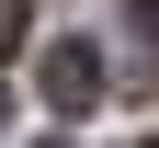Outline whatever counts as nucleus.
<instances>
[{
  "label": "nucleus",
  "instance_id": "f257e3e1",
  "mask_svg": "<svg viewBox=\"0 0 159 148\" xmlns=\"http://www.w3.org/2000/svg\"><path fill=\"white\" fill-rule=\"evenodd\" d=\"M46 103L57 114H91V103H102V46H80V34L46 46Z\"/></svg>",
  "mask_w": 159,
  "mask_h": 148
},
{
  "label": "nucleus",
  "instance_id": "f03ea898",
  "mask_svg": "<svg viewBox=\"0 0 159 148\" xmlns=\"http://www.w3.org/2000/svg\"><path fill=\"white\" fill-rule=\"evenodd\" d=\"M11 46H23V0H0V57H11Z\"/></svg>",
  "mask_w": 159,
  "mask_h": 148
},
{
  "label": "nucleus",
  "instance_id": "7ed1b4c3",
  "mask_svg": "<svg viewBox=\"0 0 159 148\" xmlns=\"http://www.w3.org/2000/svg\"><path fill=\"white\" fill-rule=\"evenodd\" d=\"M136 34H148V46H159V0H136Z\"/></svg>",
  "mask_w": 159,
  "mask_h": 148
},
{
  "label": "nucleus",
  "instance_id": "20e7f679",
  "mask_svg": "<svg viewBox=\"0 0 159 148\" xmlns=\"http://www.w3.org/2000/svg\"><path fill=\"white\" fill-rule=\"evenodd\" d=\"M0 114H11V91H0Z\"/></svg>",
  "mask_w": 159,
  "mask_h": 148
}]
</instances>
